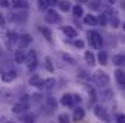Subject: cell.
<instances>
[{
	"label": "cell",
	"mask_w": 125,
	"mask_h": 123,
	"mask_svg": "<svg viewBox=\"0 0 125 123\" xmlns=\"http://www.w3.org/2000/svg\"><path fill=\"white\" fill-rule=\"evenodd\" d=\"M87 38H89V44L92 48H96V49H100L102 45H103V39H102V35L96 31H90L87 33Z\"/></svg>",
	"instance_id": "obj_1"
},
{
	"label": "cell",
	"mask_w": 125,
	"mask_h": 123,
	"mask_svg": "<svg viewBox=\"0 0 125 123\" xmlns=\"http://www.w3.org/2000/svg\"><path fill=\"white\" fill-rule=\"evenodd\" d=\"M93 81L97 84V86H100V87H106L108 84H109V75L105 72V71H96L93 74Z\"/></svg>",
	"instance_id": "obj_2"
},
{
	"label": "cell",
	"mask_w": 125,
	"mask_h": 123,
	"mask_svg": "<svg viewBox=\"0 0 125 123\" xmlns=\"http://www.w3.org/2000/svg\"><path fill=\"white\" fill-rule=\"evenodd\" d=\"M61 20H62V18L60 16V13L55 9H48L47 10V13H45V22L47 23L55 25V23H60Z\"/></svg>",
	"instance_id": "obj_3"
},
{
	"label": "cell",
	"mask_w": 125,
	"mask_h": 123,
	"mask_svg": "<svg viewBox=\"0 0 125 123\" xmlns=\"http://www.w3.org/2000/svg\"><path fill=\"white\" fill-rule=\"evenodd\" d=\"M26 65H28V71H33L38 65V55H36V51L31 49L28 52V57H26Z\"/></svg>",
	"instance_id": "obj_4"
},
{
	"label": "cell",
	"mask_w": 125,
	"mask_h": 123,
	"mask_svg": "<svg viewBox=\"0 0 125 123\" xmlns=\"http://www.w3.org/2000/svg\"><path fill=\"white\" fill-rule=\"evenodd\" d=\"M93 110H94V114H96L97 119H100V120H103V122H106V123L111 122V117H109V114H108V112H106V109L103 106L97 104V106H94Z\"/></svg>",
	"instance_id": "obj_5"
},
{
	"label": "cell",
	"mask_w": 125,
	"mask_h": 123,
	"mask_svg": "<svg viewBox=\"0 0 125 123\" xmlns=\"http://www.w3.org/2000/svg\"><path fill=\"white\" fill-rule=\"evenodd\" d=\"M28 109H29V104L25 103V101H18V103H15V104L12 106V112H13L15 114H19V116L23 114V113H26Z\"/></svg>",
	"instance_id": "obj_6"
},
{
	"label": "cell",
	"mask_w": 125,
	"mask_h": 123,
	"mask_svg": "<svg viewBox=\"0 0 125 123\" xmlns=\"http://www.w3.org/2000/svg\"><path fill=\"white\" fill-rule=\"evenodd\" d=\"M115 80H116V84L121 87V88H125V71L122 68H118L115 70Z\"/></svg>",
	"instance_id": "obj_7"
},
{
	"label": "cell",
	"mask_w": 125,
	"mask_h": 123,
	"mask_svg": "<svg viewBox=\"0 0 125 123\" xmlns=\"http://www.w3.org/2000/svg\"><path fill=\"white\" fill-rule=\"evenodd\" d=\"M60 103H61L62 106H65V107H74L73 94H70V93H64V94L61 96V100H60Z\"/></svg>",
	"instance_id": "obj_8"
},
{
	"label": "cell",
	"mask_w": 125,
	"mask_h": 123,
	"mask_svg": "<svg viewBox=\"0 0 125 123\" xmlns=\"http://www.w3.org/2000/svg\"><path fill=\"white\" fill-rule=\"evenodd\" d=\"M26 57H28V54H26V51L23 48H19L15 52V61L18 64H26Z\"/></svg>",
	"instance_id": "obj_9"
},
{
	"label": "cell",
	"mask_w": 125,
	"mask_h": 123,
	"mask_svg": "<svg viewBox=\"0 0 125 123\" xmlns=\"http://www.w3.org/2000/svg\"><path fill=\"white\" fill-rule=\"evenodd\" d=\"M84 109H82V107H76L74 109V112H73V116H71V119H73V122H82L83 119H84Z\"/></svg>",
	"instance_id": "obj_10"
},
{
	"label": "cell",
	"mask_w": 125,
	"mask_h": 123,
	"mask_svg": "<svg viewBox=\"0 0 125 123\" xmlns=\"http://www.w3.org/2000/svg\"><path fill=\"white\" fill-rule=\"evenodd\" d=\"M16 77H18V74H16V71H15V70L4 71V72L1 74V80H3L4 83H12V81H13Z\"/></svg>",
	"instance_id": "obj_11"
},
{
	"label": "cell",
	"mask_w": 125,
	"mask_h": 123,
	"mask_svg": "<svg viewBox=\"0 0 125 123\" xmlns=\"http://www.w3.org/2000/svg\"><path fill=\"white\" fill-rule=\"evenodd\" d=\"M54 86H55V78L50 77V78H45V80H42V86H41V90L50 91V90H52V88H54Z\"/></svg>",
	"instance_id": "obj_12"
},
{
	"label": "cell",
	"mask_w": 125,
	"mask_h": 123,
	"mask_svg": "<svg viewBox=\"0 0 125 123\" xmlns=\"http://www.w3.org/2000/svg\"><path fill=\"white\" fill-rule=\"evenodd\" d=\"M19 44H21V48H26V46H29L32 44V36L31 35H28V33H23V35H21V38H19Z\"/></svg>",
	"instance_id": "obj_13"
},
{
	"label": "cell",
	"mask_w": 125,
	"mask_h": 123,
	"mask_svg": "<svg viewBox=\"0 0 125 123\" xmlns=\"http://www.w3.org/2000/svg\"><path fill=\"white\" fill-rule=\"evenodd\" d=\"M83 22L86 23V25H89V26H96L97 23H99V20H97V16H94V15H86V16H83Z\"/></svg>",
	"instance_id": "obj_14"
},
{
	"label": "cell",
	"mask_w": 125,
	"mask_h": 123,
	"mask_svg": "<svg viewBox=\"0 0 125 123\" xmlns=\"http://www.w3.org/2000/svg\"><path fill=\"white\" fill-rule=\"evenodd\" d=\"M62 33L68 38H77V35H79V32L73 26H62Z\"/></svg>",
	"instance_id": "obj_15"
},
{
	"label": "cell",
	"mask_w": 125,
	"mask_h": 123,
	"mask_svg": "<svg viewBox=\"0 0 125 123\" xmlns=\"http://www.w3.org/2000/svg\"><path fill=\"white\" fill-rule=\"evenodd\" d=\"M35 119H36V116L33 113H31V112H26V113H23V114L19 116V120H22V122H25V123H33Z\"/></svg>",
	"instance_id": "obj_16"
},
{
	"label": "cell",
	"mask_w": 125,
	"mask_h": 123,
	"mask_svg": "<svg viewBox=\"0 0 125 123\" xmlns=\"http://www.w3.org/2000/svg\"><path fill=\"white\" fill-rule=\"evenodd\" d=\"M29 84H31L32 87L41 88V86H42V80H41V77H39L38 74H33L31 78H29Z\"/></svg>",
	"instance_id": "obj_17"
},
{
	"label": "cell",
	"mask_w": 125,
	"mask_h": 123,
	"mask_svg": "<svg viewBox=\"0 0 125 123\" xmlns=\"http://www.w3.org/2000/svg\"><path fill=\"white\" fill-rule=\"evenodd\" d=\"M10 3L16 7V9H28L29 4L26 0H10Z\"/></svg>",
	"instance_id": "obj_18"
},
{
	"label": "cell",
	"mask_w": 125,
	"mask_h": 123,
	"mask_svg": "<svg viewBox=\"0 0 125 123\" xmlns=\"http://www.w3.org/2000/svg\"><path fill=\"white\" fill-rule=\"evenodd\" d=\"M84 61L87 62L90 67H92V65H94V64H96V57H94L93 52H90V51H86V52H84Z\"/></svg>",
	"instance_id": "obj_19"
},
{
	"label": "cell",
	"mask_w": 125,
	"mask_h": 123,
	"mask_svg": "<svg viewBox=\"0 0 125 123\" xmlns=\"http://www.w3.org/2000/svg\"><path fill=\"white\" fill-rule=\"evenodd\" d=\"M36 4H38V9L41 12H44V10L47 12L50 4H51V0H36Z\"/></svg>",
	"instance_id": "obj_20"
},
{
	"label": "cell",
	"mask_w": 125,
	"mask_h": 123,
	"mask_svg": "<svg viewBox=\"0 0 125 123\" xmlns=\"http://www.w3.org/2000/svg\"><path fill=\"white\" fill-rule=\"evenodd\" d=\"M71 10H73V16H76V18H83L84 16V10L80 4H76Z\"/></svg>",
	"instance_id": "obj_21"
},
{
	"label": "cell",
	"mask_w": 125,
	"mask_h": 123,
	"mask_svg": "<svg viewBox=\"0 0 125 123\" xmlns=\"http://www.w3.org/2000/svg\"><path fill=\"white\" fill-rule=\"evenodd\" d=\"M58 9L61 12H68L71 9V3L68 0H61V1H58Z\"/></svg>",
	"instance_id": "obj_22"
},
{
	"label": "cell",
	"mask_w": 125,
	"mask_h": 123,
	"mask_svg": "<svg viewBox=\"0 0 125 123\" xmlns=\"http://www.w3.org/2000/svg\"><path fill=\"white\" fill-rule=\"evenodd\" d=\"M39 31H41V33L45 36V39H47L48 42H51V41H52V33H51V31H50V28H44V26H39Z\"/></svg>",
	"instance_id": "obj_23"
},
{
	"label": "cell",
	"mask_w": 125,
	"mask_h": 123,
	"mask_svg": "<svg viewBox=\"0 0 125 123\" xmlns=\"http://www.w3.org/2000/svg\"><path fill=\"white\" fill-rule=\"evenodd\" d=\"M97 61H99V64H102V65L108 64V54H106V51H99V54H97Z\"/></svg>",
	"instance_id": "obj_24"
},
{
	"label": "cell",
	"mask_w": 125,
	"mask_h": 123,
	"mask_svg": "<svg viewBox=\"0 0 125 123\" xmlns=\"http://www.w3.org/2000/svg\"><path fill=\"white\" fill-rule=\"evenodd\" d=\"M112 62H114L115 65H118V67H121V65H125V57H124V55H114V58H112Z\"/></svg>",
	"instance_id": "obj_25"
},
{
	"label": "cell",
	"mask_w": 125,
	"mask_h": 123,
	"mask_svg": "<svg viewBox=\"0 0 125 123\" xmlns=\"http://www.w3.org/2000/svg\"><path fill=\"white\" fill-rule=\"evenodd\" d=\"M47 107L52 112L54 109H57V101H55V98L54 97H48L47 98Z\"/></svg>",
	"instance_id": "obj_26"
},
{
	"label": "cell",
	"mask_w": 125,
	"mask_h": 123,
	"mask_svg": "<svg viewBox=\"0 0 125 123\" xmlns=\"http://www.w3.org/2000/svg\"><path fill=\"white\" fill-rule=\"evenodd\" d=\"M57 120H58V123H70L71 122L70 120V116L67 113H60L58 117H57Z\"/></svg>",
	"instance_id": "obj_27"
},
{
	"label": "cell",
	"mask_w": 125,
	"mask_h": 123,
	"mask_svg": "<svg viewBox=\"0 0 125 123\" xmlns=\"http://www.w3.org/2000/svg\"><path fill=\"white\" fill-rule=\"evenodd\" d=\"M100 4H102V1H100V0H93V1H90V3H89V7H90V9H93V10H100V9H102V6H100Z\"/></svg>",
	"instance_id": "obj_28"
},
{
	"label": "cell",
	"mask_w": 125,
	"mask_h": 123,
	"mask_svg": "<svg viewBox=\"0 0 125 123\" xmlns=\"http://www.w3.org/2000/svg\"><path fill=\"white\" fill-rule=\"evenodd\" d=\"M7 38L10 39V44H15L16 41H19L21 36H19L18 33H15V32H9V33H7Z\"/></svg>",
	"instance_id": "obj_29"
},
{
	"label": "cell",
	"mask_w": 125,
	"mask_h": 123,
	"mask_svg": "<svg viewBox=\"0 0 125 123\" xmlns=\"http://www.w3.org/2000/svg\"><path fill=\"white\" fill-rule=\"evenodd\" d=\"M61 57H62V60L65 62H68V64H71V65H74L76 64V60L71 57V55H68V54H61Z\"/></svg>",
	"instance_id": "obj_30"
},
{
	"label": "cell",
	"mask_w": 125,
	"mask_h": 123,
	"mask_svg": "<svg viewBox=\"0 0 125 123\" xmlns=\"http://www.w3.org/2000/svg\"><path fill=\"white\" fill-rule=\"evenodd\" d=\"M45 67H47V70H48L50 72L54 71V67H52V62H51V58H50V57L45 58Z\"/></svg>",
	"instance_id": "obj_31"
},
{
	"label": "cell",
	"mask_w": 125,
	"mask_h": 123,
	"mask_svg": "<svg viewBox=\"0 0 125 123\" xmlns=\"http://www.w3.org/2000/svg\"><path fill=\"white\" fill-rule=\"evenodd\" d=\"M115 122H116V123H125V114H124V113H119V114H116V117H115Z\"/></svg>",
	"instance_id": "obj_32"
},
{
	"label": "cell",
	"mask_w": 125,
	"mask_h": 123,
	"mask_svg": "<svg viewBox=\"0 0 125 123\" xmlns=\"http://www.w3.org/2000/svg\"><path fill=\"white\" fill-rule=\"evenodd\" d=\"M97 20H99V23H100V25H106V22H108L106 15H100V16L97 18Z\"/></svg>",
	"instance_id": "obj_33"
},
{
	"label": "cell",
	"mask_w": 125,
	"mask_h": 123,
	"mask_svg": "<svg viewBox=\"0 0 125 123\" xmlns=\"http://www.w3.org/2000/svg\"><path fill=\"white\" fill-rule=\"evenodd\" d=\"M111 23H112V26H114V28H118V25H119L118 16H112V19H111Z\"/></svg>",
	"instance_id": "obj_34"
},
{
	"label": "cell",
	"mask_w": 125,
	"mask_h": 123,
	"mask_svg": "<svg viewBox=\"0 0 125 123\" xmlns=\"http://www.w3.org/2000/svg\"><path fill=\"white\" fill-rule=\"evenodd\" d=\"M73 100H74V106L82 103V97H80L79 94H73Z\"/></svg>",
	"instance_id": "obj_35"
},
{
	"label": "cell",
	"mask_w": 125,
	"mask_h": 123,
	"mask_svg": "<svg viewBox=\"0 0 125 123\" xmlns=\"http://www.w3.org/2000/svg\"><path fill=\"white\" fill-rule=\"evenodd\" d=\"M74 46H76V48H80V49H82V48L84 46V42H83L82 39H79V41H76V42H74Z\"/></svg>",
	"instance_id": "obj_36"
},
{
	"label": "cell",
	"mask_w": 125,
	"mask_h": 123,
	"mask_svg": "<svg viewBox=\"0 0 125 123\" xmlns=\"http://www.w3.org/2000/svg\"><path fill=\"white\" fill-rule=\"evenodd\" d=\"M12 3L9 1V0H0V6H3V7H9Z\"/></svg>",
	"instance_id": "obj_37"
},
{
	"label": "cell",
	"mask_w": 125,
	"mask_h": 123,
	"mask_svg": "<svg viewBox=\"0 0 125 123\" xmlns=\"http://www.w3.org/2000/svg\"><path fill=\"white\" fill-rule=\"evenodd\" d=\"M0 26H4V16L0 13Z\"/></svg>",
	"instance_id": "obj_38"
},
{
	"label": "cell",
	"mask_w": 125,
	"mask_h": 123,
	"mask_svg": "<svg viewBox=\"0 0 125 123\" xmlns=\"http://www.w3.org/2000/svg\"><path fill=\"white\" fill-rule=\"evenodd\" d=\"M106 1H108L109 4H115V3H116V0H106Z\"/></svg>",
	"instance_id": "obj_39"
},
{
	"label": "cell",
	"mask_w": 125,
	"mask_h": 123,
	"mask_svg": "<svg viewBox=\"0 0 125 123\" xmlns=\"http://www.w3.org/2000/svg\"><path fill=\"white\" fill-rule=\"evenodd\" d=\"M121 7H122V9H125V0H122V1H121Z\"/></svg>",
	"instance_id": "obj_40"
},
{
	"label": "cell",
	"mask_w": 125,
	"mask_h": 123,
	"mask_svg": "<svg viewBox=\"0 0 125 123\" xmlns=\"http://www.w3.org/2000/svg\"><path fill=\"white\" fill-rule=\"evenodd\" d=\"M89 0H79V3H87Z\"/></svg>",
	"instance_id": "obj_41"
},
{
	"label": "cell",
	"mask_w": 125,
	"mask_h": 123,
	"mask_svg": "<svg viewBox=\"0 0 125 123\" xmlns=\"http://www.w3.org/2000/svg\"><path fill=\"white\" fill-rule=\"evenodd\" d=\"M122 29H124V31H125V23H124V25H122Z\"/></svg>",
	"instance_id": "obj_42"
},
{
	"label": "cell",
	"mask_w": 125,
	"mask_h": 123,
	"mask_svg": "<svg viewBox=\"0 0 125 123\" xmlns=\"http://www.w3.org/2000/svg\"><path fill=\"white\" fill-rule=\"evenodd\" d=\"M57 1H58V0H52V3H57Z\"/></svg>",
	"instance_id": "obj_43"
},
{
	"label": "cell",
	"mask_w": 125,
	"mask_h": 123,
	"mask_svg": "<svg viewBox=\"0 0 125 123\" xmlns=\"http://www.w3.org/2000/svg\"><path fill=\"white\" fill-rule=\"evenodd\" d=\"M6 123H12V122H6Z\"/></svg>",
	"instance_id": "obj_44"
}]
</instances>
